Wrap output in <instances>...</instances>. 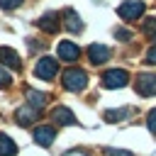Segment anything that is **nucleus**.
Wrapping results in <instances>:
<instances>
[{
    "label": "nucleus",
    "instance_id": "1",
    "mask_svg": "<svg viewBox=\"0 0 156 156\" xmlns=\"http://www.w3.org/2000/svg\"><path fill=\"white\" fill-rule=\"evenodd\" d=\"M85 85H88V76H85L83 68H68V71L63 73V88H66V90L78 93V90H83Z\"/></svg>",
    "mask_w": 156,
    "mask_h": 156
},
{
    "label": "nucleus",
    "instance_id": "2",
    "mask_svg": "<svg viewBox=\"0 0 156 156\" xmlns=\"http://www.w3.org/2000/svg\"><path fill=\"white\" fill-rule=\"evenodd\" d=\"M56 71H58V63H56V58H51V56L39 58L37 66H34V76L41 78V80H51V78L56 76Z\"/></svg>",
    "mask_w": 156,
    "mask_h": 156
},
{
    "label": "nucleus",
    "instance_id": "3",
    "mask_svg": "<svg viewBox=\"0 0 156 156\" xmlns=\"http://www.w3.org/2000/svg\"><path fill=\"white\" fill-rule=\"evenodd\" d=\"M129 83V73L127 71H122V68H112V71H107L105 76H102V85L105 88H124Z\"/></svg>",
    "mask_w": 156,
    "mask_h": 156
},
{
    "label": "nucleus",
    "instance_id": "4",
    "mask_svg": "<svg viewBox=\"0 0 156 156\" xmlns=\"http://www.w3.org/2000/svg\"><path fill=\"white\" fill-rule=\"evenodd\" d=\"M117 15L122 20H136L144 15V2L141 0H124L119 7H117Z\"/></svg>",
    "mask_w": 156,
    "mask_h": 156
},
{
    "label": "nucleus",
    "instance_id": "5",
    "mask_svg": "<svg viewBox=\"0 0 156 156\" xmlns=\"http://www.w3.org/2000/svg\"><path fill=\"white\" fill-rule=\"evenodd\" d=\"M136 93L149 98V95H156V73H141L136 76Z\"/></svg>",
    "mask_w": 156,
    "mask_h": 156
},
{
    "label": "nucleus",
    "instance_id": "6",
    "mask_svg": "<svg viewBox=\"0 0 156 156\" xmlns=\"http://www.w3.org/2000/svg\"><path fill=\"white\" fill-rule=\"evenodd\" d=\"M78 56H80V49H78L73 41L66 39V41L58 44V58H63V61H76Z\"/></svg>",
    "mask_w": 156,
    "mask_h": 156
},
{
    "label": "nucleus",
    "instance_id": "7",
    "mask_svg": "<svg viewBox=\"0 0 156 156\" xmlns=\"http://www.w3.org/2000/svg\"><path fill=\"white\" fill-rule=\"evenodd\" d=\"M88 56H90L93 63H105L110 58V49L105 44H90L88 46Z\"/></svg>",
    "mask_w": 156,
    "mask_h": 156
},
{
    "label": "nucleus",
    "instance_id": "8",
    "mask_svg": "<svg viewBox=\"0 0 156 156\" xmlns=\"http://www.w3.org/2000/svg\"><path fill=\"white\" fill-rule=\"evenodd\" d=\"M15 119H17V124H22V127L32 124V122L37 119V107H32V105H24V107H20V110L15 112Z\"/></svg>",
    "mask_w": 156,
    "mask_h": 156
},
{
    "label": "nucleus",
    "instance_id": "9",
    "mask_svg": "<svg viewBox=\"0 0 156 156\" xmlns=\"http://www.w3.org/2000/svg\"><path fill=\"white\" fill-rule=\"evenodd\" d=\"M54 136H56L54 127H37V129H34V141H37L39 146H51Z\"/></svg>",
    "mask_w": 156,
    "mask_h": 156
},
{
    "label": "nucleus",
    "instance_id": "10",
    "mask_svg": "<svg viewBox=\"0 0 156 156\" xmlns=\"http://www.w3.org/2000/svg\"><path fill=\"white\" fill-rule=\"evenodd\" d=\"M0 63H5V66H10L12 71H20V56L12 51V49H7V46H0Z\"/></svg>",
    "mask_w": 156,
    "mask_h": 156
},
{
    "label": "nucleus",
    "instance_id": "11",
    "mask_svg": "<svg viewBox=\"0 0 156 156\" xmlns=\"http://www.w3.org/2000/svg\"><path fill=\"white\" fill-rule=\"evenodd\" d=\"M39 29L41 32H46V34H54V32H58V15H54V12H49V15H44L39 22Z\"/></svg>",
    "mask_w": 156,
    "mask_h": 156
},
{
    "label": "nucleus",
    "instance_id": "12",
    "mask_svg": "<svg viewBox=\"0 0 156 156\" xmlns=\"http://www.w3.org/2000/svg\"><path fill=\"white\" fill-rule=\"evenodd\" d=\"M51 117H54V122H58V124H76V117H73V112H71L68 107H56V110L51 112Z\"/></svg>",
    "mask_w": 156,
    "mask_h": 156
},
{
    "label": "nucleus",
    "instance_id": "13",
    "mask_svg": "<svg viewBox=\"0 0 156 156\" xmlns=\"http://www.w3.org/2000/svg\"><path fill=\"white\" fill-rule=\"evenodd\" d=\"M63 20H66L63 24H66L68 32H80V29H83V22H80V17H78L73 10H66V12H63Z\"/></svg>",
    "mask_w": 156,
    "mask_h": 156
},
{
    "label": "nucleus",
    "instance_id": "14",
    "mask_svg": "<svg viewBox=\"0 0 156 156\" xmlns=\"http://www.w3.org/2000/svg\"><path fill=\"white\" fill-rule=\"evenodd\" d=\"M27 100H29V105H32V107L41 110V107H44V105L49 102V95H46V93H37V90L27 88Z\"/></svg>",
    "mask_w": 156,
    "mask_h": 156
},
{
    "label": "nucleus",
    "instance_id": "15",
    "mask_svg": "<svg viewBox=\"0 0 156 156\" xmlns=\"http://www.w3.org/2000/svg\"><path fill=\"white\" fill-rule=\"evenodd\" d=\"M15 151H17L15 141L7 134H0V156H15Z\"/></svg>",
    "mask_w": 156,
    "mask_h": 156
},
{
    "label": "nucleus",
    "instance_id": "16",
    "mask_svg": "<svg viewBox=\"0 0 156 156\" xmlns=\"http://www.w3.org/2000/svg\"><path fill=\"white\" fill-rule=\"evenodd\" d=\"M124 115H132V107H122V110H107V112H105V119H107V122H117V119H124Z\"/></svg>",
    "mask_w": 156,
    "mask_h": 156
},
{
    "label": "nucleus",
    "instance_id": "17",
    "mask_svg": "<svg viewBox=\"0 0 156 156\" xmlns=\"http://www.w3.org/2000/svg\"><path fill=\"white\" fill-rule=\"evenodd\" d=\"M144 34L149 39H156V17H146L144 20Z\"/></svg>",
    "mask_w": 156,
    "mask_h": 156
},
{
    "label": "nucleus",
    "instance_id": "18",
    "mask_svg": "<svg viewBox=\"0 0 156 156\" xmlns=\"http://www.w3.org/2000/svg\"><path fill=\"white\" fill-rule=\"evenodd\" d=\"M146 124H149V132H151V134H156V110H151V112H149Z\"/></svg>",
    "mask_w": 156,
    "mask_h": 156
},
{
    "label": "nucleus",
    "instance_id": "19",
    "mask_svg": "<svg viewBox=\"0 0 156 156\" xmlns=\"http://www.w3.org/2000/svg\"><path fill=\"white\" fill-rule=\"evenodd\" d=\"M20 5H22V0H0V7L2 10H15Z\"/></svg>",
    "mask_w": 156,
    "mask_h": 156
},
{
    "label": "nucleus",
    "instance_id": "20",
    "mask_svg": "<svg viewBox=\"0 0 156 156\" xmlns=\"http://www.w3.org/2000/svg\"><path fill=\"white\" fill-rule=\"evenodd\" d=\"M12 83V78H10V73L5 71V68H0V88H7Z\"/></svg>",
    "mask_w": 156,
    "mask_h": 156
},
{
    "label": "nucleus",
    "instance_id": "21",
    "mask_svg": "<svg viewBox=\"0 0 156 156\" xmlns=\"http://www.w3.org/2000/svg\"><path fill=\"white\" fill-rule=\"evenodd\" d=\"M102 154H105V156H132L129 151H122V149H105Z\"/></svg>",
    "mask_w": 156,
    "mask_h": 156
},
{
    "label": "nucleus",
    "instance_id": "22",
    "mask_svg": "<svg viewBox=\"0 0 156 156\" xmlns=\"http://www.w3.org/2000/svg\"><path fill=\"white\" fill-rule=\"evenodd\" d=\"M115 34H117L119 39H124V41H127V39H132V32H127V29H117Z\"/></svg>",
    "mask_w": 156,
    "mask_h": 156
},
{
    "label": "nucleus",
    "instance_id": "23",
    "mask_svg": "<svg viewBox=\"0 0 156 156\" xmlns=\"http://www.w3.org/2000/svg\"><path fill=\"white\" fill-rule=\"evenodd\" d=\"M146 61H149V63H156V46H151V49H149V54H146Z\"/></svg>",
    "mask_w": 156,
    "mask_h": 156
},
{
    "label": "nucleus",
    "instance_id": "24",
    "mask_svg": "<svg viewBox=\"0 0 156 156\" xmlns=\"http://www.w3.org/2000/svg\"><path fill=\"white\" fill-rule=\"evenodd\" d=\"M66 156H83V154H76V151H73V154H66Z\"/></svg>",
    "mask_w": 156,
    "mask_h": 156
}]
</instances>
